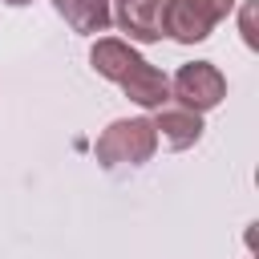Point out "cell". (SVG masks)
<instances>
[{"instance_id":"8fae6325","label":"cell","mask_w":259,"mask_h":259,"mask_svg":"<svg viewBox=\"0 0 259 259\" xmlns=\"http://www.w3.org/2000/svg\"><path fill=\"white\" fill-rule=\"evenodd\" d=\"M4 4H28V0H4Z\"/></svg>"},{"instance_id":"30bf717a","label":"cell","mask_w":259,"mask_h":259,"mask_svg":"<svg viewBox=\"0 0 259 259\" xmlns=\"http://www.w3.org/2000/svg\"><path fill=\"white\" fill-rule=\"evenodd\" d=\"M251 16H255V8L247 4V12H243V36H247V45L255 49V45H259V36H255V28H251Z\"/></svg>"},{"instance_id":"8992f818","label":"cell","mask_w":259,"mask_h":259,"mask_svg":"<svg viewBox=\"0 0 259 259\" xmlns=\"http://www.w3.org/2000/svg\"><path fill=\"white\" fill-rule=\"evenodd\" d=\"M154 130H162V138L174 150H186V146H194L202 138V117L194 109H186V105H178V109L174 105H162L158 117H154Z\"/></svg>"},{"instance_id":"3957f363","label":"cell","mask_w":259,"mask_h":259,"mask_svg":"<svg viewBox=\"0 0 259 259\" xmlns=\"http://www.w3.org/2000/svg\"><path fill=\"white\" fill-rule=\"evenodd\" d=\"M121 89L130 101H138L142 109H162L170 101V77L162 69H154L150 61H138L125 77H121Z\"/></svg>"},{"instance_id":"6da1fadb","label":"cell","mask_w":259,"mask_h":259,"mask_svg":"<svg viewBox=\"0 0 259 259\" xmlns=\"http://www.w3.org/2000/svg\"><path fill=\"white\" fill-rule=\"evenodd\" d=\"M154 146H158L154 121H146V117H121V121H113V125L97 138V162H101L105 170L142 166V162L154 158Z\"/></svg>"},{"instance_id":"277c9868","label":"cell","mask_w":259,"mask_h":259,"mask_svg":"<svg viewBox=\"0 0 259 259\" xmlns=\"http://www.w3.org/2000/svg\"><path fill=\"white\" fill-rule=\"evenodd\" d=\"M210 20L190 4V0H166V12H162V36H174L178 45H198L210 36Z\"/></svg>"},{"instance_id":"52a82bcc","label":"cell","mask_w":259,"mask_h":259,"mask_svg":"<svg viewBox=\"0 0 259 259\" xmlns=\"http://www.w3.org/2000/svg\"><path fill=\"white\" fill-rule=\"evenodd\" d=\"M89 61H93V69L105 77V81H121L142 57L125 45V40H113V36H105V40H97L93 45V53H89Z\"/></svg>"},{"instance_id":"ba28073f","label":"cell","mask_w":259,"mask_h":259,"mask_svg":"<svg viewBox=\"0 0 259 259\" xmlns=\"http://www.w3.org/2000/svg\"><path fill=\"white\" fill-rule=\"evenodd\" d=\"M53 4L77 32H105L109 28V4L105 0H53Z\"/></svg>"},{"instance_id":"5b68a950","label":"cell","mask_w":259,"mask_h":259,"mask_svg":"<svg viewBox=\"0 0 259 259\" xmlns=\"http://www.w3.org/2000/svg\"><path fill=\"white\" fill-rule=\"evenodd\" d=\"M162 12H166V0H121L117 28L130 32V40H158L162 36Z\"/></svg>"},{"instance_id":"9c48e42d","label":"cell","mask_w":259,"mask_h":259,"mask_svg":"<svg viewBox=\"0 0 259 259\" xmlns=\"http://www.w3.org/2000/svg\"><path fill=\"white\" fill-rule=\"evenodd\" d=\"M190 4H194V8L210 20V24H214V20H223V16L235 8V0H190Z\"/></svg>"},{"instance_id":"7a4b0ae2","label":"cell","mask_w":259,"mask_h":259,"mask_svg":"<svg viewBox=\"0 0 259 259\" xmlns=\"http://www.w3.org/2000/svg\"><path fill=\"white\" fill-rule=\"evenodd\" d=\"M170 97H178L186 109L194 113H206L214 109L223 97H227V77L210 65V61H194V65H182L170 81Z\"/></svg>"}]
</instances>
